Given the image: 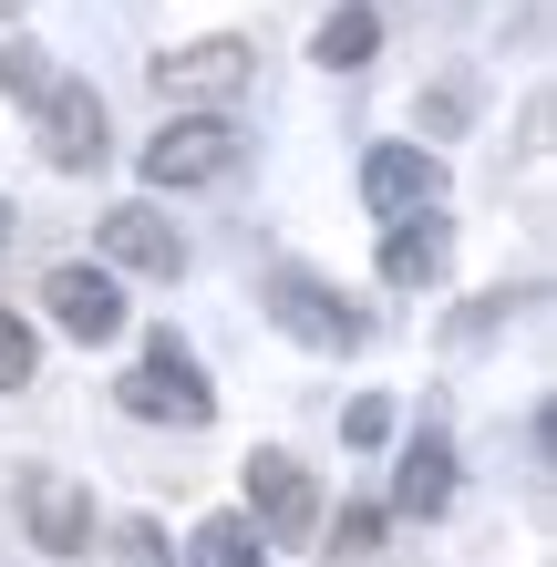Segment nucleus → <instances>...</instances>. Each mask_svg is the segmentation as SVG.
Instances as JSON below:
<instances>
[{
    "mask_svg": "<svg viewBox=\"0 0 557 567\" xmlns=\"http://www.w3.org/2000/svg\"><path fill=\"white\" fill-rule=\"evenodd\" d=\"M0 93L31 114V135H42V165H62V176H93V165L114 155L104 93H93L83 73H62V62L31 42V31H11V42H0Z\"/></svg>",
    "mask_w": 557,
    "mask_h": 567,
    "instance_id": "nucleus-1",
    "label": "nucleus"
},
{
    "mask_svg": "<svg viewBox=\"0 0 557 567\" xmlns=\"http://www.w3.org/2000/svg\"><path fill=\"white\" fill-rule=\"evenodd\" d=\"M114 403L135 413V423H186V433H196V423H217V382L196 372V351L176 341V330H155L145 361L114 382Z\"/></svg>",
    "mask_w": 557,
    "mask_h": 567,
    "instance_id": "nucleus-2",
    "label": "nucleus"
},
{
    "mask_svg": "<svg viewBox=\"0 0 557 567\" xmlns=\"http://www.w3.org/2000/svg\"><path fill=\"white\" fill-rule=\"evenodd\" d=\"M145 73H155V93H166V104H186V114H227V104L248 93V73H258V42H248V31H207V42L155 52Z\"/></svg>",
    "mask_w": 557,
    "mask_h": 567,
    "instance_id": "nucleus-3",
    "label": "nucleus"
},
{
    "mask_svg": "<svg viewBox=\"0 0 557 567\" xmlns=\"http://www.w3.org/2000/svg\"><path fill=\"white\" fill-rule=\"evenodd\" d=\"M258 310H269V320H279L300 351H331V361L372 341V320L351 310V299H341L331 279H310V269H269V279H258Z\"/></svg>",
    "mask_w": 557,
    "mask_h": 567,
    "instance_id": "nucleus-4",
    "label": "nucleus"
},
{
    "mask_svg": "<svg viewBox=\"0 0 557 567\" xmlns=\"http://www.w3.org/2000/svg\"><path fill=\"white\" fill-rule=\"evenodd\" d=\"M269 547H310L320 537V475L300 454H279V444H258L248 454V506H238Z\"/></svg>",
    "mask_w": 557,
    "mask_h": 567,
    "instance_id": "nucleus-5",
    "label": "nucleus"
},
{
    "mask_svg": "<svg viewBox=\"0 0 557 567\" xmlns=\"http://www.w3.org/2000/svg\"><path fill=\"white\" fill-rule=\"evenodd\" d=\"M238 155H248V135H238L227 114H176L135 165H145V186L166 196V186H217V176H238Z\"/></svg>",
    "mask_w": 557,
    "mask_h": 567,
    "instance_id": "nucleus-6",
    "label": "nucleus"
},
{
    "mask_svg": "<svg viewBox=\"0 0 557 567\" xmlns=\"http://www.w3.org/2000/svg\"><path fill=\"white\" fill-rule=\"evenodd\" d=\"M362 207H372L382 227L444 207V155H434V145H372V155H362Z\"/></svg>",
    "mask_w": 557,
    "mask_h": 567,
    "instance_id": "nucleus-7",
    "label": "nucleus"
},
{
    "mask_svg": "<svg viewBox=\"0 0 557 567\" xmlns=\"http://www.w3.org/2000/svg\"><path fill=\"white\" fill-rule=\"evenodd\" d=\"M93 248H104V269H135V279H176V269H186V238H176V217H155L145 196L104 207Z\"/></svg>",
    "mask_w": 557,
    "mask_h": 567,
    "instance_id": "nucleus-8",
    "label": "nucleus"
},
{
    "mask_svg": "<svg viewBox=\"0 0 557 567\" xmlns=\"http://www.w3.org/2000/svg\"><path fill=\"white\" fill-rule=\"evenodd\" d=\"M21 526H31L42 557H83L93 547V495L62 475V464H31V475H21Z\"/></svg>",
    "mask_w": 557,
    "mask_h": 567,
    "instance_id": "nucleus-9",
    "label": "nucleus"
},
{
    "mask_svg": "<svg viewBox=\"0 0 557 567\" xmlns=\"http://www.w3.org/2000/svg\"><path fill=\"white\" fill-rule=\"evenodd\" d=\"M42 310H52V330H73V341H114L124 330V279L93 269V258H62L42 279Z\"/></svg>",
    "mask_w": 557,
    "mask_h": 567,
    "instance_id": "nucleus-10",
    "label": "nucleus"
},
{
    "mask_svg": "<svg viewBox=\"0 0 557 567\" xmlns=\"http://www.w3.org/2000/svg\"><path fill=\"white\" fill-rule=\"evenodd\" d=\"M444 258H454V217H444V207H423V217H392V227H382V279H392V289H434V279H444Z\"/></svg>",
    "mask_w": 557,
    "mask_h": 567,
    "instance_id": "nucleus-11",
    "label": "nucleus"
},
{
    "mask_svg": "<svg viewBox=\"0 0 557 567\" xmlns=\"http://www.w3.org/2000/svg\"><path fill=\"white\" fill-rule=\"evenodd\" d=\"M444 506H454V444L423 423L413 444H403V475H392V506L382 516H444Z\"/></svg>",
    "mask_w": 557,
    "mask_h": 567,
    "instance_id": "nucleus-12",
    "label": "nucleus"
},
{
    "mask_svg": "<svg viewBox=\"0 0 557 567\" xmlns=\"http://www.w3.org/2000/svg\"><path fill=\"white\" fill-rule=\"evenodd\" d=\"M372 52H382V11H372V0L320 11V31H310V62H320V73H362Z\"/></svg>",
    "mask_w": 557,
    "mask_h": 567,
    "instance_id": "nucleus-13",
    "label": "nucleus"
},
{
    "mask_svg": "<svg viewBox=\"0 0 557 567\" xmlns=\"http://www.w3.org/2000/svg\"><path fill=\"white\" fill-rule=\"evenodd\" d=\"M186 567H269V537H258V526L227 506V516H207V526L186 537Z\"/></svg>",
    "mask_w": 557,
    "mask_h": 567,
    "instance_id": "nucleus-14",
    "label": "nucleus"
},
{
    "mask_svg": "<svg viewBox=\"0 0 557 567\" xmlns=\"http://www.w3.org/2000/svg\"><path fill=\"white\" fill-rule=\"evenodd\" d=\"M31 372H42V341H31L21 310H0V392H21Z\"/></svg>",
    "mask_w": 557,
    "mask_h": 567,
    "instance_id": "nucleus-15",
    "label": "nucleus"
},
{
    "mask_svg": "<svg viewBox=\"0 0 557 567\" xmlns=\"http://www.w3.org/2000/svg\"><path fill=\"white\" fill-rule=\"evenodd\" d=\"M114 567H176L166 557V526H155V516H124L114 526Z\"/></svg>",
    "mask_w": 557,
    "mask_h": 567,
    "instance_id": "nucleus-16",
    "label": "nucleus"
},
{
    "mask_svg": "<svg viewBox=\"0 0 557 567\" xmlns=\"http://www.w3.org/2000/svg\"><path fill=\"white\" fill-rule=\"evenodd\" d=\"M382 526H392L382 506H341V526H331V557H372V547H382Z\"/></svg>",
    "mask_w": 557,
    "mask_h": 567,
    "instance_id": "nucleus-17",
    "label": "nucleus"
},
{
    "mask_svg": "<svg viewBox=\"0 0 557 567\" xmlns=\"http://www.w3.org/2000/svg\"><path fill=\"white\" fill-rule=\"evenodd\" d=\"M382 433H392V403H382V392H362V403L341 413V444H351V454H372Z\"/></svg>",
    "mask_w": 557,
    "mask_h": 567,
    "instance_id": "nucleus-18",
    "label": "nucleus"
},
{
    "mask_svg": "<svg viewBox=\"0 0 557 567\" xmlns=\"http://www.w3.org/2000/svg\"><path fill=\"white\" fill-rule=\"evenodd\" d=\"M413 114H423V135H465V83H434Z\"/></svg>",
    "mask_w": 557,
    "mask_h": 567,
    "instance_id": "nucleus-19",
    "label": "nucleus"
},
{
    "mask_svg": "<svg viewBox=\"0 0 557 567\" xmlns=\"http://www.w3.org/2000/svg\"><path fill=\"white\" fill-rule=\"evenodd\" d=\"M0 248H11V196H0Z\"/></svg>",
    "mask_w": 557,
    "mask_h": 567,
    "instance_id": "nucleus-20",
    "label": "nucleus"
},
{
    "mask_svg": "<svg viewBox=\"0 0 557 567\" xmlns=\"http://www.w3.org/2000/svg\"><path fill=\"white\" fill-rule=\"evenodd\" d=\"M11 11H21V0H0V21H11Z\"/></svg>",
    "mask_w": 557,
    "mask_h": 567,
    "instance_id": "nucleus-21",
    "label": "nucleus"
}]
</instances>
